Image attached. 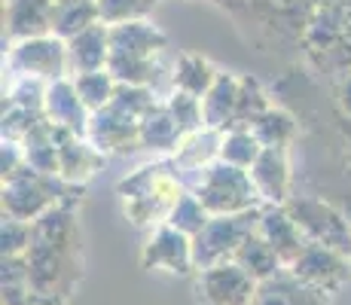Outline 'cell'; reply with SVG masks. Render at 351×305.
<instances>
[{
  "label": "cell",
  "instance_id": "30bf717a",
  "mask_svg": "<svg viewBox=\"0 0 351 305\" xmlns=\"http://www.w3.org/2000/svg\"><path fill=\"white\" fill-rule=\"evenodd\" d=\"M287 272L293 278H300L302 284H308V287L333 296L351 281V256L339 254V250H333V247H324V244L308 241L306 250L287 266Z\"/></svg>",
  "mask_w": 351,
  "mask_h": 305
},
{
  "label": "cell",
  "instance_id": "ba28073f",
  "mask_svg": "<svg viewBox=\"0 0 351 305\" xmlns=\"http://www.w3.org/2000/svg\"><path fill=\"white\" fill-rule=\"evenodd\" d=\"M260 281L251 278L235 260L199 269L193 275L195 305H251Z\"/></svg>",
  "mask_w": 351,
  "mask_h": 305
},
{
  "label": "cell",
  "instance_id": "3957f363",
  "mask_svg": "<svg viewBox=\"0 0 351 305\" xmlns=\"http://www.w3.org/2000/svg\"><path fill=\"white\" fill-rule=\"evenodd\" d=\"M168 49V40L156 25L147 19L125 25H113L110 28V61L107 71L117 77V83H132V86H153L162 77V52Z\"/></svg>",
  "mask_w": 351,
  "mask_h": 305
},
{
  "label": "cell",
  "instance_id": "7c38bea8",
  "mask_svg": "<svg viewBox=\"0 0 351 305\" xmlns=\"http://www.w3.org/2000/svg\"><path fill=\"white\" fill-rule=\"evenodd\" d=\"M251 178L263 205H287L290 195H293L287 147H263L260 159L251 165Z\"/></svg>",
  "mask_w": 351,
  "mask_h": 305
},
{
  "label": "cell",
  "instance_id": "8992f818",
  "mask_svg": "<svg viewBox=\"0 0 351 305\" xmlns=\"http://www.w3.org/2000/svg\"><path fill=\"white\" fill-rule=\"evenodd\" d=\"M260 211H241V214H217L205 223L199 235H193V256H195V272L208 266H217L235 256L241 241L260 226Z\"/></svg>",
  "mask_w": 351,
  "mask_h": 305
},
{
  "label": "cell",
  "instance_id": "e0dca14e",
  "mask_svg": "<svg viewBox=\"0 0 351 305\" xmlns=\"http://www.w3.org/2000/svg\"><path fill=\"white\" fill-rule=\"evenodd\" d=\"M110 61V25H92L89 31L67 40V64L71 77L92 71H104Z\"/></svg>",
  "mask_w": 351,
  "mask_h": 305
},
{
  "label": "cell",
  "instance_id": "4dcf8cb0",
  "mask_svg": "<svg viewBox=\"0 0 351 305\" xmlns=\"http://www.w3.org/2000/svg\"><path fill=\"white\" fill-rule=\"evenodd\" d=\"M31 239L34 223L3 214V223H0V250H3V256H25L31 247Z\"/></svg>",
  "mask_w": 351,
  "mask_h": 305
},
{
  "label": "cell",
  "instance_id": "f546056e",
  "mask_svg": "<svg viewBox=\"0 0 351 305\" xmlns=\"http://www.w3.org/2000/svg\"><path fill=\"white\" fill-rule=\"evenodd\" d=\"M153 0H98V19L101 25H125L147 19Z\"/></svg>",
  "mask_w": 351,
  "mask_h": 305
},
{
  "label": "cell",
  "instance_id": "6da1fadb",
  "mask_svg": "<svg viewBox=\"0 0 351 305\" xmlns=\"http://www.w3.org/2000/svg\"><path fill=\"white\" fill-rule=\"evenodd\" d=\"M77 202H62L34 220V239L25 254L34 305H67L83 281V232Z\"/></svg>",
  "mask_w": 351,
  "mask_h": 305
},
{
  "label": "cell",
  "instance_id": "9a60e30c",
  "mask_svg": "<svg viewBox=\"0 0 351 305\" xmlns=\"http://www.w3.org/2000/svg\"><path fill=\"white\" fill-rule=\"evenodd\" d=\"M256 232L272 244L275 254L281 256V263H285V266H290V263H293L296 256L306 250V244H308L306 232L296 226V220L290 217V211L285 205H263Z\"/></svg>",
  "mask_w": 351,
  "mask_h": 305
},
{
  "label": "cell",
  "instance_id": "d4e9b609",
  "mask_svg": "<svg viewBox=\"0 0 351 305\" xmlns=\"http://www.w3.org/2000/svg\"><path fill=\"white\" fill-rule=\"evenodd\" d=\"M263 144L260 138L251 132V125H232L223 132V144H220V159L229 162L235 168L251 171V165L260 159Z\"/></svg>",
  "mask_w": 351,
  "mask_h": 305
},
{
  "label": "cell",
  "instance_id": "f1b7e54d",
  "mask_svg": "<svg viewBox=\"0 0 351 305\" xmlns=\"http://www.w3.org/2000/svg\"><path fill=\"white\" fill-rule=\"evenodd\" d=\"M211 220V214H208V208L202 205L199 199L186 189L184 195L178 199V205L168 211V220L165 223H171L174 229H180V232H186L193 239V235H199L202 229H205V223Z\"/></svg>",
  "mask_w": 351,
  "mask_h": 305
},
{
  "label": "cell",
  "instance_id": "5bb4252c",
  "mask_svg": "<svg viewBox=\"0 0 351 305\" xmlns=\"http://www.w3.org/2000/svg\"><path fill=\"white\" fill-rule=\"evenodd\" d=\"M43 117H46V122H52V125H58V128H67V132H73V134H86L92 113L86 110L73 77L52 80V83L46 86Z\"/></svg>",
  "mask_w": 351,
  "mask_h": 305
},
{
  "label": "cell",
  "instance_id": "1f68e13d",
  "mask_svg": "<svg viewBox=\"0 0 351 305\" xmlns=\"http://www.w3.org/2000/svg\"><path fill=\"white\" fill-rule=\"evenodd\" d=\"M269 101H266V92L263 86L256 83L254 77H241V86H239V113H235V125H251V122L260 117V113L269 110Z\"/></svg>",
  "mask_w": 351,
  "mask_h": 305
},
{
  "label": "cell",
  "instance_id": "4fadbf2b",
  "mask_svg": "<svg viewBox=\"0 0 351 305\" xmlns=\"http://www.w3.org/2000/svg\"><path fill=\"white\" fill-rule=\"evenodd\" d=\"M56 141H58V178L73 183V186H83L104 165V153L86 134H73L67 128L56 125Z\"/></svg>",
  "mask_w": 351,
  "mask_h": 305
},
{
  "label": "cell",
  "instance_id": "9c48e42d",
  "mask_svg": "<svg viewBox=\"0 0 351 305\" xmlns=\"http://www.w3.org/2000/svg\"><path fill=\"white\" fill-rule=\"evenodd\" d=\"M141 266L147 272H165V275H195V256H193V239L171 223L150 229L144 247H141Z\"/></svg>",
  "mask_w": 351,
  "mask_h": 305
},
{
  "label": "cell",
  "instance_id": "44dd1931",
  "mask_svg": "<svg viewBox=\"0 0 351 305\" xmlns=\"http://www.w3.org/2000/svg\"><path fill=\"white\" fill-rule=\"evenodd\" d=\"M180 138H184V128L171 117L168 104H153L150 110L141 117V147H144V150L171 156L178 150Z\"/></svg>",
  "mask_w": 351,
  "mask_h": 305
},
{
  "label": "cell",
  "instance_id": "ffe728a7",
  "mask_svg": "<svg viewBox=\"0 0 351 305\" xmlns=\"http://www.w3.org/2000/svg\"><path fill=\"white\" fill-rule=\"evenodd\" d=\"M239 86H241V77H232V73L220 71L217 83H214L205 98H202V113H205L208 128L226 132V128L235 125V113H239Z\"/></svg>",
  "mask_w": 351,
  "mask_h": 305
},
{
  "label": "cell",
  "instance_id": "d6986e66",
  "mask_svg": "<svg viewBox=\"0 0 351 305\" xmlns=\"http://www.w3.org/2000/svg\"><path fill=\"white\" fill-rule=\"evenodd\" d=\"M56 0H6V31L10 40H28L52 34Z\"/></svg>",
  "mask_w": 351,
  "mask_h": 305
},
{
  "label": "cell",
  "instance_id": "484cf974",
  "mask_svg": "<svg viewBox=\"0 0 351 305\" xmlns=\"http://www.w3.org/2000/svg\"><path fill=\"white\" fill-rule=\"evenodd\" d=\"M251 132L260 138L263 147H290L296 134V119L281 107H269L266 113H260L251 122Z\"/></svg>",
  "mask_w": 351,
  "mask_h": 305
},
{
  "label": "cell",
  "instance_id": "e575fe53",
  "mask_svg": "<svg viewBox=\"0 0 351 305\" xmlns=\"http://www.w3.org/2000/svg\"><path fill=\"white\" fill-rule=\"evenodd\" d=\"M339 125H342V134H346V141L351 144V117H342V119H339Z\"/></svg>",
  "mask_w": 351,
  "mask_h": 305
},
{
  "label": "cell",
  "instance_id": "2e32d148",
  "mask_svg": "<svg viewBox=\"0 0 351 305\" xmlns=\"http://www.w3.org/2000/svg\"><path fill=\"white\" fill-rule=\"evenodd\" d=\"M220 144H223V132L202 125L180 138L178 150L171 153V162L178 165V171L184 174V180L190 183V178H195L202 168H208L211 162L220 159Z\"/></svg>",
  "mask_w": 351,
  "mask_h": 305
},
{
  "label": "cell",
  "instance_id": "d6a6232c",
  "mask_svg": "<svg viewBox=\"0 0 351 305\" xmlns=\"http://www.w3.org/2000/svg\"><path fill=\"white\" fill-rule=\"evenodd\" d=\"M168 110H171V117L178 119V125L184 128V134L195 132V128L205 125V113H202V98H195V95H186L180 89H171L168 95Z\"/></svg>",
  "mask_w": 351,
  "mask_h": 305
},
{
  "label": "cell",
  "instance_id": "ac0fdd59",
  "mask_svg": "<svg viewBox=\"0 0 351 305\" xmlns=\"http://www.w3.org/2000/svg\"><path fill=\"white\" fill-rule=\"evenodd\" d=\"M251 305H330V293L308 287L300 278L290 275L287 269H281L275 278L260 281L256 300Z\"/></svg>",
  "mask_w": 351,
  "mask_h": 305
},
{
  "label": "cell",
  "instance_id": "4316f807",
  "mask_svg": "<svg viewBox=\"0 0 351 305\" xmlns=\"http://www.w3.org/2000/svg\"><path fill=\"white\" fill-rule=\"evenodd\" d=\"M73 83H77V92L80 98H83L86 110L89 113H98L104 110L107 104L113 101V95H117V77H113L110 71H92V73H80V77H73Z\"/></svg>",
  "mask_w": 351,
  "mask_h": 305
},
{
  "label": "cell",
  "instance_id": "8fae6325",
  "mask_svg": "<svg viewBox=\"0 0 351 305\" xmlns=\"http://www.w3.org/2000/svg\"><path fill=\"white\" fill-rule=\"evenodd\" d=\"M86 138L104 156L110 153H132L141 147V119L123 113L117 104H107L104 110L92 113Z\"/></svg>",
  "mask_w": 351,
  "mask_h": 305
},
{
  "label": "cell",
  "instance_id": "52a82bcc",
  "mask_svg": "<svg viewBox=\"0 0 351 305\" xmlns=\"http://www.w3.org/2000/svg\"><path fill=\"white\" fill-rule=\"evenodd\" d=\"M6 67L12 71V77H34V80H43V83L71 77L67 40L56 37V34L16 40L12 49L6 52Z\"/></svg>",
  "mask_w": 351,
  "mask_h": 305
},
{
  "label": "cell",
  "instance_id": "836d02e7",
  "mask_svg": "<svg viewBox=\"0 0 351 305\" xmlns=\"http://www.w3.org/2000/svg\"><path fill=\"white\" fill-rule=\"evenodd\" d=\"M46 86H49V83H43V80H34V77H16V80H12V86H10V92H6V104L43 113Z\"/></svg>",
  "mask_w": 351,
  "mask_h": 305
},
{
  "label": "cell",
  "instance_id": "7402d4cb",
  "mask_svg": "<svg viewBox=\"0 0 351 305\" xmlns=\"http://www.w3.org/2000/svg\"><path fill=\"white\" fill-rule=\"evenodd\" d=\"M217 77L220 71L199 52H184L171 67V86L186 95H195V98H205L208 89L217 83Z\"/></svg>",
  "mask_w": 351,
  "mask_h": 305
},
{
  "label": "cell",
  "instance_id": "277c9868",
  "mask_svg": "<svg viewBox=\"0 0 351 305\" xmlns=\"http://www.w3.org/2000/svg\"><path fill=\"white\" fill-rule=\"evenodd\" d=\"M186 189L208 208V214H241V211H254L263 208V199L254 186L251 171L235 168L229 162L217 159L208 168H202L195 178H190Z\"/></svg>",
  "mask_w": 351,
  "mask_h": 305
},
{
  "label": "cell",
  "instance_id": "603a6c76",
  "mask_svg": "<svg viewBox=\"0 0 351 305\" xmlns=\"http://www.w3.org/2000/svg\"><path fill=\"white\" fill-rule=\"evenodd\" d=\"M232 260L239 263L251 278H256V281H269V278H275L281 269H287L285 263H281V256L275 254V247L263 239L260 232L247 235V239L241 241V247L235 250Z\"/></svg>",
  "mask_w": 351,
  "mask_h": 305
},
{
  "label": "cell",
  "instance_id": "83f0119b",
  "mask_svg": "<svg viewBox=\"0 0 351 305\" xmlns=\"http://www.w3.org/2000/svg\"><path fill=\"white\" fill-rule=\"evenodd\" d=\"M0 287H3V305H34L28 263H25V256H3Z\"/></svg>",
  "mask_w": 351,
  "mask_h": 305
},
{
  "label": "cell",
  "instance_id": "7a4b0ae2",
  "mask_svg": "<svg viewBox=\"0 0 351 305\" xmlns=\"http://www.w3.org/2000/svg\"><path fill=\"white\" fill-rule=\"evenodd\" d=\"M117 193L123 199V211L132 220V226L156 229L168 220V211L186 193V180L168 156L123 178L117 183Z\"/></svg>",
  "mask_w": 351,
  "mask_h": 305
},
{
  "label": "cell",
  "instance_id": "cb8c5ba5",
  "mask_svg": "<svg viewBox=\"0 0 351 305\" xmlns=\"http://www.w3.org/2000/svg\"><path fill=\"white\" fill-rule=\"evenodd\" d=\"M98 22V0H56V10H52V34L56 37L71 40Z\"/></svg>",
  "mask_w": 351,
  "mask_h": 305
},
{
  "label": "cell",
  "instance_id": "5b68a950",
  "mask_svg": "<svg viewBox=\"0 0 351 305\" xmlns=\"http://www.w3.org/2000/svg\"><path fill=\"white\" fill-rule=\"evenodd\" d=\"M285 208L296 220V226L306 232L308 241L351 256V214L339 211L336 205H330L327 199H318V195H290Z\"/></svg>",
  "mask_w": 351,
  "mask_h": 305
}]
</instances>
